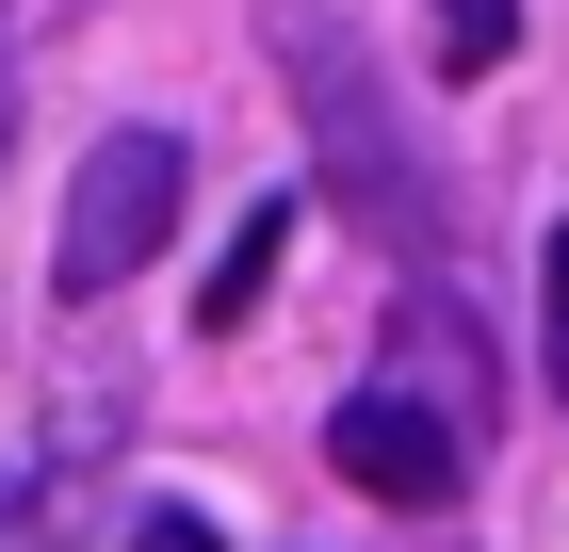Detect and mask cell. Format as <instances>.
Wrapping results in <instances>:
<instances>
[{
  "label": "cell",
  "mask_w": 569,
  "mask_h": 552,
  "mask_svg": "<svg viewBox=\"0 0 569 552\" xmlns=\"http://www.w3.org/2000/svg\"><path fill=\"white\" fill-rule=\"evenodd\" d=\"M131 552H228V536H212L196 504H147V520H131Z\"/></svg>",
  "instance_id": "obj_8"
},
{
  "label": "cell",
  "mask_w": 569,
  "mask_h": 552,
  "mask_svg": "<svg viewBox=\"0 0 569 552\" xmlns=\"http://www.w3.org/2000/svg\"><path fill=\"white\" fill-rule=\"evenodd\" d=\"M537 358H553V390H569V228L537 244Z\"/></svg>",
  "instance_id": "obj_7"
},
{
  "label": "cell",
  "mask_w": 569,
  "mask_h": 552,
  "mask_svg": "<svg viewBox=\"0 0 569 552\" xmlns=\"http://www.w3.org/2000/svg\"><path fill=\"white\" fill-rule=\"evenodd\" d=\"M391 374H407V390H439V407L488 439V325H472V293H439V277H423V293L391 309Z\"/></svg>",
  "instance_id": "obj_4"
},
{
  "label": "cell",
  "mask_w": 569,
  "mask_h": 552,
  "mask_svg": "<svg viewBox=\"0 0 569 552\" xmlns=\"http://www.w3.org/2000/svg\"><path fill=\"white\" fill-rule=\"evenodd\" d=\"M326 471H342V488H375V504H456L472 423H456L439 390L375 374V390H342V407H326Z\"/></svg>",
  "instance_id": "obj_3"
},
{
  "label": "cell",
  "mask_w": 569,
  "mask_h": 552,
  "mask_svg": "<svg viewBox=\"0 0 569 552\" xmlns=\"http://www.w3.org/2000/svg\"><path fill=\"white\" fill-rule=\"evenodd\" d=\"M423 33H439V66H456V82H488V66L521 49V0H423Z\"/></svg>",
  "instance_id": "obj_6"
},
{
  "label": "cell",
  "mask_w": 569,
  "mask_h": 552,
  "mask_svg": "<svg viewBox=\"0 0 569 552\" xmlns=\"http://www.w3.org/2000/svg\"><path fill=\"white\" fill-rule=\"evenodd\" d=\"M261 49L277 82H293V130L309 163H326V212H358L375 244L423 277V260H456V195H439V147L407 130V98L375 82V49L342 33V0H261Z\"/></svg>",
  "instance_id": "obj_1"
},
{
  "label": "cell",
  "mask_w": 569,
  "mask_h": 552,
  "mask_svg": "<svg viewBox=\"0 0 569 552\" xmlns=\"http://www.w3.org/2000/svg\"><path fill=\"white\" fill-rule=\"evenodd\" d=\"M277 244H293V195H261V212L228 228V260H212V277H196V341H228V325H244V309L277 293Z\"/></svg>",
  "instance_id": "obj_5"
},
{
  "label": "cell",
  "mask_w": 569,
  "mask_h": 552,
  "mask_svg": "<svg viewBox=\"0 0 569 552\" xmlns=\"http://www.w3.org/2000/svg\"><path fill=\"white\" fill-rule=\"evenodd\" d=\"M0 163H17V82H0Z\"/></svg>",
  "instance_id": "obj_9"
},
{
  "label": "cell",
  "mask_w": 569,
  "mask_h": 552,
  "mask_svg": "<svg viewBox=\"0 0 569 552\" xmlns=\"http://www.w3.org/2000/svg\"><path fill=\"white\" fill-rule=\"evenodd\" d=\"M179 195H196L179 130H98V147H82V179H66V228H49V293H66V309L131 293L147 260L179 244Z\"/></svg>",
  "instance_id": "obj_2"
}]
</instances>
